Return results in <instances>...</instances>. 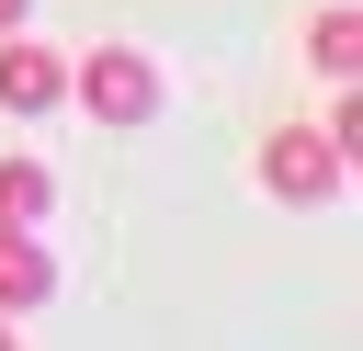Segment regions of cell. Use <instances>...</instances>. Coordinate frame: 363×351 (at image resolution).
Segmentation results:
<instances>
[{
	"mask_svg": "<svg viewBox=\"0 0 363 351\" xmlns=\"http://www.w3.org/2000/svg\"><path fill=\"white\" fill-rule=\"evenodd\" d=\"M11 23H34V0H0V34H11Z\"/></svg>",
	"mask_w": 363,
	"mask_h": 351,
	"instance_id": "52a82bcc",
	"label": "cell"
},
{
	"mask_svg": "<svg viewBox=\"0 0 363 351\" xmlns=\"http://www.w3.org/2000/svg\"><path fill=\"white\" fill-rule=\"evenodd\" d=\"M0 351H23V317H0Z\"/></svg>",
	"mask_w": 363,
	"mask_h": 351,
	"instance_id": "ba28073f",
	"label": "cell"
},
{
	"mask_svg": "<svg viewBox=\"0 0 363 351\" xmlns=\"http://www.w3.org/2000/svg\"><path fill=\"white\" fill-rule=\"evenodd\" d=\"M68 113H79V125H102V136H136V125H159V113H170V79H159V57H147V45L102 34V45H68Z\"/></svg>",
	"mask_w": 363,
	"mask_h": 351,
	"instance_id": "6da1fadb",
	"label": "cell"
},
{
	"mask_svg": "<svg viewBox=\"0 0 363 351\" xmlns=\"http://www.w3.org/2000/svg\"><path fill=\"white\" fill-rule=\"evenodd\" d=\"M57 215V170L34 147H0V226H45Z\"/></svg>",
	"mask_w": 363,
	"mask_h": 351,
	"instance_id": "8992f818",
	"label": "cell"
},
{
	"mask_svg": "<svg viewBox=\"0 0 363 351\" xmlns=\"http://www.w3.org/2000/svg\"><path fill=\"white\" fill-rule=\"evenodd\" d=\"M0 113H11V125L68 113V45H45L34 23H11V34H0Z\"/></svg>",
	"mask_w": 363,
	"mask_h": 351,
	"instance_id": "3957f363",
	"label": "cell"
},
{
	"mask_svg": "<svg viewBox=\"0 0 363 351\" xmlns=\"http://www.w3.org/2000/svg\"><path fill=\"white\" fill-rule=\"evenodd\" d=\"M295 45H306L318 79H352V68H363V11H352V0H306V34H295Z\"/></svg>",
	"mask_w": 363,
	"mask_h": 351,
	"instance_id": "5b68a950",
	"label": "cell"
},
{
	"mask_svg": "<svg viewBox=\"0 0 363 351\" xmlns=\"http://www.w3.org/2000/svg\"><path fill=\"white\" fill-rule=\"evenodd\" d=\"M250 181H261L272 204L318 215V204H340V192H352V147L329 136V113H284V125H261V147H250Z\"/></svg>",
	"mask_w": 363,
	"mask_h": 351,
	"instance_id": "7a4b0ae2",
	"label": "cell"
},
{
	"mask_svg": "<svg viewBox=\"0 0 363 351\" xmlns=\"http://www.w3.org/2000/svg\"><path fill=\"white\" fill-rule=\"evenodd\" d=\"M57 294V249H45V226H0V317H34Z\"/></svg>",
	"mask_w": 363,
	"mask_h": 351,
	"instance_id": "277c9868",
	"label": "cell"
}]
</instances>
